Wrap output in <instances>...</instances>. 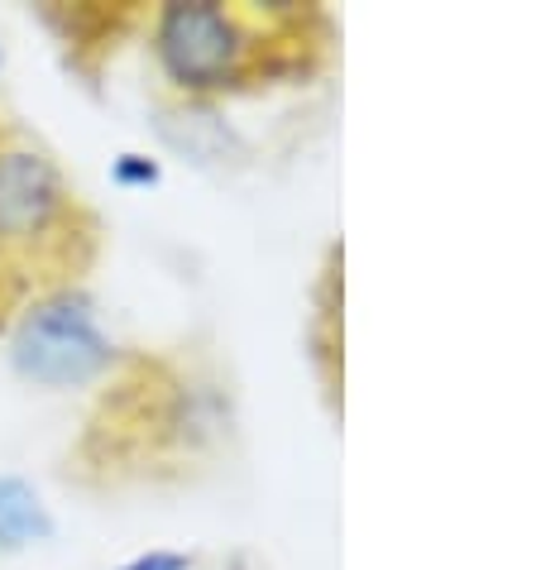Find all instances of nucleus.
Instances as JSON below:
<instances>
[{
    "mask_svg": "<svg viewBox=\"0 0 541 570\" xmlns=\"http://www.w3.org/2000/svg\"><path fill=\"white\" fill-rule=\"evenodd\" d=\"M106 360L110 345L82 303H43L24 316L20 336H14V370L35 384H87L106 370Z\"/></svg>",
    "mask_w": 541,
    "mask_h": 570,
    "instance_id": "nucleus-1",
    "label": "nucleus"
},
{
    "mask_svg": "<svg viewBox=\"0 0 541 570\" xmlns=\"http://www.w3.org/2000/svg\"><path fill=\"white\" fill-rule=\"evenodd\" d=\"M158 58L173 82L220 87L245 58V29L220 6H168L158 20Z\"/></svg>",
    "mask_w": 541,
    "mask_h": 570,
    "instance_id": "nucleus-2",
    "label": "nucleus"
},
{
    "mask_svg": "<svg viewBox=\"0 0 541 570\" xmlns=\"http://www.w3.org/2000/svg\"><path fill=\"white\" fill-rule=\"evenodd\" d=\"M68 212L58 168L35 149H0V249H35Z\"/></svg>",
    "mask_w": 541,
    "mask_h": 570,
    "instance_id": "nucleus-3",
    "label": "nucleus"
},
{
    "mask_svg": "<svg viewBox=\"0 0 541 570\" xmlns=\"http://www.w3.org/2000/svg\"><path fill=\"white\" fill-rule=\"evenodd\" d=\"M53 532L49 509L39 494L14 474H0V547H29Z\"/></svg>",
    "mask_w": 541,
    "mask_h": 570,
    "instance_id": "nucleus-4",
    "label": "nucleus"
},
{
    "mask_svg": "<svg viewBox=\"0 0 541 570\" xmlns=\"http://www.w3.org/2000/svg\"><path fill=\"white\" fill-rule=\"evenodd\" d=\"M116 183H125V187H149V183H158V168L149 164V158H139V154H125L120 164H116Z\"/></svg>",
    "mask_w": 541,
    "mask_h": 570,
    "instance_id": "nucleus-5",
    "label": "nucleus"
},
{
    "mask_svg": "<svg viewBox=\"0 0 541 570\" xmlns=\"http://www.w3.org/2000/svg\"><path fill=\"white\" fill-rule=\"evenodd\" d=\"M120 570H187V557H178V551H145V557H135Z\"/></svg>",
    "mask_w": 541,
    "mask_h": 570,
    "instance_id": "nucleus-6",
    "label": "nucleus"
}]
</instances>
